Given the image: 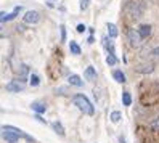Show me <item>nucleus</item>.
Listing matches in <instances>:
<instances>
[{
	"instance_id": "f257e3e1",
	"label": "nucleus",
	"mask_w": 159,
	"mask_h": 143,
	"mask_svg": "<svg viewBox=\"0 0 159 143\" xmlns=\"http://www.w3.org/2000/svg\"><path fill=\"white\" fill-rule=\"evenodd\" d=\"M72 103L76 104V106H77L84 114H89V116H92V114L95 113V108H93V104L90 103V100H89L84 93L74 95V97H72Z\"/></svg>"
},
{
	"instance_id": "f03ea898",
	"label": "nucleus",
	"mask_w": 159,
	"mask_h": 143,
	"mask_svg": "<svg viewBox=\"0 0 159 143\" xmlns=\"http://www.w3.org/2000/svg\"><path fill=\"white\" fill-rule=\"evenodd\" d=\"M124 12L134 18H140L145 12V5L140 2V0H130V2L124 7Z\"/></svg>"
},
{
	"instance_id": "7ed1b4c3",
	"label": "nucleus",
	"mask_w": 159,
	"mask_h": 143,
	"mask_svg": "<svg viewBox=\"0 0 159 143\" xmlns=\"http://www.w3.org/2000/svg\"><path fill=\"white\" fill-rule=\"evenodd\" d=\"M7 90H8V92H13V93L23 92V90H24V84H23V81H20V79H15V81H11V82L7 84Z\"/></svg>"
},
{
	"instance_id": "20e7f679",
	"label": "nucleus",
	"mask_w": 159,
	"mask_h": 143,
	"mask_svg": "<svg viewBox=\"0 0 159 143\" xmlns=\"http://www.w3.org/2000/svg\"><path fill=\"white\" fill-rule=\"evenodd\" d=\"M39 20H40L39 13L34 12V10L26 12V15L23 16V21H24V23H27V24H37V23H39Z\"/></svg>"
},
{
	"instance_id": "39448f33",
	"label": "nucleus",
	"mask_w": 159,
	"mask_h": 143,
	"mask_svg": "<svg viewBox=\"0 0 159 143\" xmlns=\"http://www.w3.org/2000/svg\"><path fill=\"white\" fill-rule=\"evenodd\" d=\"M129 40H130V45L138 47L140 44H142L143 37L140 35V32H138V31H135V29H130V31H129Z\"/></svg>"
},
{
	"instance_id": "423d86ee",
	"label": "nucleus",
	"mask_w": 159,
	"mask_h": 143,
	"mask_svg": "<svg viewBox=\"0 0 159 143\" xmlns=\"http://www.w3.org/2000/svg\"><path fill=\"white\" fill-rule=\"evenodd\" d=\"M21 135H18V133L11 132V130H3V138L7 140V143H18Z\"/></svg>"
},
{
	"instance_id": "0eeeda50",
	"label": "nucleus",
	"mask_w": 159,
	"mask_h": 143,
	"mask_svg": "<svg viewBox=\"0 0 159 143\" xmlns=\"http://www.w3.org/2000/svg\"><path fill=\"white\" fill-rule=\"evenodd\" d=\"M84 77H85L87 81H95L97 79V71L93 66H87V69L84 71Z\"/></svg>"
},
{
	"instance_id": "6e6552de",
	"label": "nucleus",
	"mask_w": 159,
	"mask_h": 143,
	"mask_svg": "<svg viewBox=\"0 0 159 143\" xmlns=\"http://www.w3.org/2000/svg\"><path fill=\"white\" fill-rule=\"evenodd\" d=\"M21 12V7H15V10L10 13V15H7V13H2V23H5V21H10V20H13V18H16V15Z\"/></svg>"
},
{
	"instance_id": "1a4fd4ad",
	"label": "nucleus",
	"mask_w": 159,
	"mask_h": 143,
	"mask_svg": "<svg viewBox=\"0 0 159 143\" xmlns=\"http://www.w3.org/2000/svg\"><path fill=\"white\" fill-rule=\"evenodd\" d=\"M31 106H32V109H34L37 114H42V113H45V111H47V104H45V103H42V101H34V103L31 104Z\"/></svg>"
},
{
	"instance_id": "9d476101",
	"label": "nucleus",
	"mask_w": 159,
	"mask_h": 143,
	"mask_svg": "<svg viewBox=\"0 0 159 143\" xmlns=\"http://www.w3.org/2000/svg\"><path fill=\"white\" fill-rule=\"evenodd\" d=\"M138 32H140V35H142L143 39H146V37H149V34H151V26L149 24H142L138 27Z\"/></svg>"
},
{
	"instance_id": "9b49d317",
	"label": "nucleus",
	"mask_w": 159,
	"mask_h": 143,
	"mask_svg": "<svg viewBox=\"0 0 159 143\" xmlns=\"http://www.w3.org/2000/svg\"><path fill=\"white\" fill-rule=\"evenodd\" d=\"M153 71H154V64H153V63H148V64H142V68H137V72H143V74L153 72Z\"/></svg>"
},
{
	"instance_id": "f8f14e48",
	"label": "nucleus",
	"mask_w": 159,
	"mask_h": 143,
	"mask_svg": "<svg viewBox=\"0 0 159 143\" xmlns=\"http://www.w3.org/2000/svg\"><path fill=\"white\" fill-rule=\"evenodd\" d=\"M113 77L116 79V82H119V84H124L127 79H125V74L120 71V69H116L114 72H113Z\"/></svg>"
},
{
	"instance_id": "ddd939ff",
	"label": "nucleus",
	"mask_w": 159,
	"mask_h": 143,
	"mask_svg": "<svg viewBox=\"0 0 159 143\" xmlns=\"http://www.w3.org/2000/svg\"><path fill=\"white\" fill-rule=\"evenodd\" d=\"M69 84H71V85H76V87H82V85H84L82 79L79 77L77 74H72V76H69Z\"/></svg>"
},
{
	"instance_id": "4468645a",
	"label": "nucleus",
	"mask_w": 159,
	"mask_h": 143,
	"mask_svg": "<svg viewBox=\"0 0 159 143\" xmlns=\"http://www.w3.org/2000/svg\"><path fill=\"white\" fill-rule=\"evenodd\" d=\"M108 35L111 37V39H116L117 37V27H116V24H108Z\"/></svg>"
},
{
	"instance_id": "2eb2a0df",
	"label": "nucleus",
	"mask_w": 159,
	"mask_h": 143,
	"mask_svg": "<svg viewBox=\"0 0 159 143\" xmlns=\"http://www.w3.org/2000/svg\"><path fill=\"white\" fill-rule=\"evenodd\" d=\"M52 127L55 129V132H57V133H60V135H64V129H63V126H61V122L55 121V122L52 124Z\"/></svg>"
},
{
	"instance_id": "dca6fc26",
	"label": "nucleus",
	"mask_w": 159,
	"mask_h": 143,
	"mask_svg": "<svg viewBox=\"0 0 159 143\" xmlns=\"http://www.w3.org/2000/svg\"><path fill=\"white\" fill-rule=\"evenodd\" d=\"M122 103H124V106H130V104H132V97H130L129 92L122 93Z\"/></svg>"
},
{
	"instance_id": "f3484780",
	"label": "nucleus",
	"mask_w": 159,
	"mask_h": 143,
	"mask_svg": "<svg viewBox=\"0 0 159 143\" xmlns=\"http://www.w3.org/2000/svg\"><path fill=\"white\" fill-rule=\"evenodd\" d=\"M103 45L106 47V50H108L109 53H114V48H113V42L109 40V37H105V39H103Z\"/></svg>"
},
{
	"instance_id": "a211bd4d",
	"label": "nucleus",
	"mask_w": 159,
	"mask_h": 143,
	"mask_svg": "<svg viewBox=\"0 0 159 143\" xmlns=\"http://www.w3.org/2000/svg\"><path fill=\"white\" fill-rule=\"evenodd\" d=\"M29 84L32 85V87H37V85L40 84L39 76H37V74H31V76H29Z\"/></svg>"
},
{
	"instance_id": "6ab92c4d",
	"label": "nucleus",
	"mask_w": 159,
	"mask_h": 143,
	"mask_svg": "<svg viewBox=\"0 0 159 143\" xmlns=\"http://www.w3.org/2000/svg\"><path fill=\"white\" fill-rule=\"evenodd\" d=\"M69 50H71V53H74V55H80V47H79L76 42H71V44H69Z\"/></svg>"
},
{
	"instance_id": "aec40b11",
	"label": "nucleus",
	"mask_w": 159,
	"mask_h": 143,
	"mask_svg": "<svg viewBox=\"0 0 159 143\" xmlns=\"http://www.w3.org/2000/svg\"><path fill=\"white\" fill-rule=\"evenodd\" d=\"M106 63H108L109 66H114V64L117 63V58L114 56V53H108V56H106Z\"/></svg>"
},
{
	"instance_id": "412c9836",
	"label": "nucleus",
	"mask_w": 159,
	"mask_h": 143,
	"mask_svg": "<svg viewBox=\"0 0 159 143\" xmlns=\"http://www.w3.org/2000/svg\"><path fill=\"white\" fill-rule=\"evenodd\" d=\"M111 122H114V124H117L119 121H120V113L119 111H113V113H111Z\"/></svg>"
},
{
	"instance_id": "4be33fe9",
	"label": "nucleus",
	"mask_w": 159,
	"mask_h": 143,
	"mask_svg": "<svg viewBox=\"0 0 159 143\" xmlns=\"http://www.w3.org/2000/svg\"><path fill=\"white\" fill-rule=\"evenodd\" d=\"M26 76H27V66L23 64V66H21V69H20V81H24Z\"/></svg>"
},
{
	"instance_id": "5701e85b",
	"label": "nucleus",
	"mask_w": 159,
	"mask_h": 143,
	"mask_svg": "<svg viewBox=\"0 0 159 143\" xmlns=\"http://www.w3.org/2000/svg\"><path fill=\"white\" fill-rule=\"evenodd\" d=\"M149 126H151V129H154V130H159V118H156Z\"/></svg>"
},
{
	"instance_id": "b1692460",
	"label": "nucleus",
	"mask_w": 159,
	"mask_h": 143,
	"mask_svg": "<svg viewBox=\"0 0 159 143\" xmlns=\"http://www.w3.org/2000/svg\"><path fill=\"white\" fill-rule=\"evenodd\" d=\"M89 2L90 0H80V10H85V8L89 7Z\"/></svg>"
},
{
	"instance_id": "393cba45",
	"label": "nucleus",
	"mask_w": 159,
	"mask_h": 143,
	"mask_svg": "<svg viewBox=\"0 0 159 143\" xmlns=\"http://www.w3.org/2000/svg\"><path fill=\"white\" fill-rule=\"evenodd\" d=\"M64 40H66V27L61 26V42H64Z\"/></svg>"
},
{
	"instance_id": "a878e982",
	"label": "nucleus",
	"mask_w": 159,
	"mask_h": 143,
	"mask_svg": "<svg viewBox=\"0 0 159 143\" xmlns=\"http://www.w3.org/2000/svg\"><path fill=\"white\" fill-rule=\"evenodd\" d=\"M85 29H87V26H85V24H82V23L77 24V32H84Z\"/></svg>"
},
{
	"instance_id": "bb28decb",
	"label": "nucleus",
	"mask_w": 159,
	"mask_h": 143,
	"mask_svg": "<svg viewBox=\"0 0 159 143\" xmlns=\"http://www.w3.org/2000/svg\"><path fill=\"white\" fill-rule=\"evenodd\" d=\"M34 118H35L37 121H39V122H42V124H47V121H45V119L40 116V114H37V113H35V116H34Z\"/></svg>"
},
{
	"instance_id": "cd10ccee",
	"label": "nucleus",
	"mask_w": 159,
	"mask_h": 143,
	"mask_svg": "<svg viewBox=\"0 0 159 143\" xmlns=\"http://www.w3.org/2000/svg\"><path fill=\"white\" fill-rule=\"evenodd\" d=\"M151 55H153V56H157V58H159V47H156V48L151 50Z\"/></svg>"
},
{
	"instance_id": "c85d7f7f",
	"label": "nucleus",
	"mask_w": 159,
	"mask_h": 143,
	"mask_svg": "<svg viewBox=\"0 0 159 143\" xmlns=\"http://www.w3.org/2000/svg\"><path fill=\"white\" fill-rule=\"evenodd\" d=\"M87 42H89V44H93V42H95V39H93V37L90 35V37H89V40H87Z\"/></svg>"
},
{
	"instance_id": "c756f323",
	"label": "nucleus",
	"mask_w": 159,
	"mask_h": 143,
	"mask_svg": "<svg viewBox=\"0 0 159 143\" xmlns=\"http://www.w3.org/2000/svg\"><path fill=\"white\" fill-rule=\"evenodd\" d=\"M119 141H120V143H125V140H124V137H120V138H119Z\"/></svg>"
}]
</instances>
